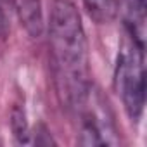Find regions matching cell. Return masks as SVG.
Segmentation results:
<instances>
[{
	"instance_id": "7",
	"label": "cell",
	"mask_w": 147,
	"mask_h": 147,
	"mask_svg": "<svg viewBox=\"0 0 147 147\" xmlns=\"http://www.w3.org/2000/svg\"><path fill=\"white\" fill-rule=\"evenodd\" d=\"M9 33V19L5 12V0H0V38H5Z\"/></svg>"
},
{
	"instance_id": "6",
	"label": "cell",
	"mask_w": 147,
	"mask_h": 147,
	"mask_svg": "<svg viewBox=\"0 0 147 147\" xmlns=\"http://www.w3.org/2000/svg\"><path fill=\"white\" fill-rule=\"evenodd\" d=\"M12 128H14V135L18 137L19 142H26V119H24V113L19 111L18 107L12 111Z\"/></svg>"
},
{
	"instance_id": "5",
	"label": "cell",
	"mask_w": 147,
	"mask_h": 147,
	"mask_svg": "<svg viewBox=\"0 0 147 147\" xmlns=\"http://www.w3.org/2000/svg\"><path fill=\"white\" fill-rule=\"evenodd\" d=\"M85 7L97 23H106L114 18L119 0H83Z\"/></svg>"
},
{
	"instance_id": "1",
	"label": "cell",
	"mask_w": 147,
	"mask_h": 147,
	"mask_svg": "<svg viewBox=\"0 0 147 147\" xmlns=\"http://www.w3.org/2000/svg\"><path fill=\"white\" fill-rule=\"evenodd\" d=\"M49 43L57 95L67 109L80 111L92 94V82L82 16L71 0H54Z\"/></svg>"
},
{
	"instance_id": "2",
	"label": "cell",
	"mask_w": 147,
	"mask_h": 147,
	"mask_svg": "<svg viewBox=\"0 0 147 147\" xmlns=\"http://www.w3.org/2000/svg\"><path fill=\"white\" fill-rule=\"evenodd\" d=\"M144 47L135 40L123 43L118 54L114 87L123 100L128 116L137 121L142 116L145 104V82H144Z\"/></svg>"
},
{
	"instance_id": "3",
	"label": "cell",
	"mask_w": 147,
	"mask_h": 147,
	"mask_svg": "<svg viewBox=\"0 0 147 147\" xmlns=\"http://www.w3.org/2000/svg\"><path fill=\"white\" fill-rule=\"evenodd\" d=\"M14 11L31 36H40L43 31L42 0H11Z\"/></svg>"
},
{
	"instance_id": "4",
	"label": "cell",
	"mask_w": 147,
	"mask_h": 147,
	"mask_svg": "<svg viewBox=\"0 0 147 147\" xmlns=\"http://www.w3.org/2000/svg\"><path fill=\"white\" fill-rule=\"evenodd\" d=\"M125 24L131 40L144 47L145 42V0H131L128 9Z\"/></svg>"
}]
</instances>
